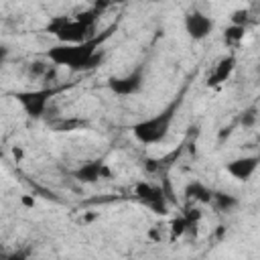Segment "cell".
<instances>
[{
    "label": "cell",
    "instance_id": "7c38bea8",
    "mask_svg": "<svg viewBox=\"0 0 260 260\" xmlns=\"http://www.w3.org/2000/svg\"><path fill=\"white\" fill-rule=\"evenodd\" d=\"M185 195L193 201H199V203H209V199H211V191L199 181H191L185 187Z\"/></svg>",
    "mask_w": 260,
    "mask_h": 260
},
{
    "label": "cell",
    "instance_id": "5b68a950",
    "mask_svg": "<svg viewBox=\"0 0 260 260\" xmlns=\"http://www.w3.org/2000/svg\"><path fill=\"white\" fill-rule=\"evenodd\" d=\"M61 43H81L87 39V30L89 26L79 22V20H69V18H59L55 20V24H51L49 28Z\"/></svg>",
    "mask_w": 260,
    "mask_h": 260
},
{
    "label": "cell",
    "instance_id": "e0dca14e",
    "mask_svg": "<svg viewBox=\"0 0 260 260\" xmlns=\"http://www.w3.org/2000/svg\"><path fill=\"white\" fill-rule=\"evenodd\" d=\"M240 122L246 126V128H250V126H254L256 124V110L254 108H250V110H246L244 114H242V118H240Z\"/></svg>",
    "mask_w": 260,
    "mask_h": 260
},
{
    "label": "cell",
    "instance_id": "2e32d148",
    "mask_svg": "<svg viewBox=\"0 0 260 260\" xmlns=\"http://www.w3.org/2000/svg\"><path fill=\"white\" fill-rule=\"evenodd\" d=\"M47 71H49V63H43V61H35V63H30V67H28V73H30L32 77H45Z\"/></svg>",
    "mask_w": 260,
    "mask_h": 260
},
{
    "label": "cell",
    "instance_id": "8fae6325",
    "mask_svg": "<svg viewBox=\"0 0 260 260\" xmlns=\"http://www.w3.org/2000/svg\"><path fill=\"white\" fill-rule=\"evenodd\" d=\"M209 203L215 205V209L219 211H234L238 205H240V199L236 195H230V193H223V191H211V199Z\"/></svg>",
    "mask_w": 260,
    "mask_h": 260
},
{
    "label": "cell",
    "instance_id": "5bb4252c",
    "mask_svg": "<svg viewBox=\"0 0 260 260\" xmlns=\"http://www.w3.org/2000/svg\"><path fill=\"white\" fill-rule=\"evenodd\" d=\"M187 228H191V223L187 221V217H177V219H173V223H171V232H173V238H177V236H183V234L187 232Z\"/></svg>",
    "mask_w": 260,
    "mask_h": 260
},
{
    "label": "cell",
    "instance_id": "7a4b0ae2",
    "mask_svg": "<svg viewBox=\"0 0 260 260\" xmlns=\"http://www.w3.org/2000/svg\"><path fill=\"white\" fill-rule=\"evenodd\" d=\"M181 106V98H175L165 110H160L158 114L150 116V118H144L140 122H136L132 126V136L140 142V144H156V142H162L165 136L169 134L171 130V124L175 120V114Z\"/></svg>",
    "mask_w": 260,
    "mask_h": 260
},
{
    "label": "cell",
    "instance_id": "d6986e66",
    "mask_svg": "<svg viewBox=\"0 0 260 260\" xmlns=\"http://www.w3.org/2000/svg\"><path fill=\"white\" fill-rule=\"evenodd\" d=\"M10 154H12V158H14V162H22V158H24V148L22 146H12V150H10Z\"/></svg>",
    "mask_w": 260,
    "mask_h": 260
},
{
    "label": "cell",
    "instance_id": "ffe728a7",
    "mask_svg": "<svg viewBox=\"0 0 260 260\" xmlns=\"http://www.w3.org/2000/svg\"><path fill=\"white\" fill-rule=\"evenodd\" d=\"M20 203H22L24 207H30V209H32V207H35V197H30V195H22V197H20Z\"/></svg>",
    "mask_w": 260,
    "mask_h": 260
},
{
    "label": "cell",
    "instance_id": "7402d4cb",
    "mask_svg": "<svg viewBox=\"0 0 260 260\" xmlns=\"http://www.w3.org/2000/svg\"><path fill=\"white\" fill-rule=\"evenodd\" d=\"M203 2H207V0H203Z\"/></svg>",
    "mask_w": 260,
    "mask_h": 260
},
{
    "label": "cell",
    "instance_id": "4fadbf2b",
    "mask_svg": "<svg viewBox=\"0 0 260 260\" xmlns=\"http://www.w3.org/2000/svg\"><path fill=\"white\" fill-rule=\"evenodd\" d=\"M246 35V26H240V24H230L225 30H223V41L228 45H238Z\"/></svg>",
    "mask_w": 260,
    "mask_h": 260
},
{
    "label": "cell",
    "instance_id": "30bf717a",
    "mask_svg": "<svg viewBox=\"0 0 260 260\" xmlns=\"http://www.w3.org/2000/svg\"><path fill=\"white\" fill-rule=\"evenodd\" d=\"M234 67H236V57L234 55H230V57H223L217 65H215V69H213V75H209V79H207V85L211 87V85H217V83H221V81H225L228 77H230V73L234 71Z\"/></svg>",
    "mask_w": 260,
    "mask_h": 260
},
{
    "label": "cell",
    "instance_id": "52a82bcc",
    "mask_svg": "<svg viewBox=\"0 0 260 260\" xmlns=\"http://www.w3.org/2000/svg\"><path fill=\"white\" fill-rule=\"evenodd\" d=\"M213 18H209L207 14L199 12V10H193L189 14H185V30L187 35L193 39V41H203L211 35L213 30Z\"/></svg>",
    "mask_w": 260,
    "mask_h": 260
},
{
    "label": "cell",
    "instance_id": "9a60e30c",
    "mask_svg": "<svg viewBox=\"0 0 260 260\" xmlns=\"http://www.w3.org/2000/svg\"><path fill=\"white\" fill-rule=\"evenodd\" d=\"M232 24H240V26H246L250 22V12L246 8H240V10H234L232 16H230Z\"/></svg>",
    "mask_w": 260,
    "mask_h": 260
},
{
    "label": "cell",
    "instance_id": "9c48e42d",
    "mask_svg": "<svg viewBox=\"0 0 260 260\" xmlns=\"http://www.w3.org/2000/svg\"><path fill=\"white\" fill-rule=\"evenodd\" d=\"M102 167H104V160L100 158L87 160L73 171V179H77L79 183H95L102 179Z\"/></svg>",
    "mask_w": 260,
    "mask_h": 260
},
{
    "label": "cell",
    "instance_id": "ba28073f",
    "mask_svg": "<svg viewBox=\"0 0 260 260\" xmlns=\"http://www.w3.org/2000/svg\"><path fill=\"white\" fill-rule=\"evenodd\" d=\"M258 162H260L258 154L240 156V158H234V160L225 162V173H228V175H232V177H234V179H238V181H248V179L256 173Z\"/></svg>",
    "mask_w": 260,
    "mask_h": 260
},
{
    "label": "cell",
    "instance_id": "ac0fdd59",
    "mask_svg": "<svg viewBox=\"0 0 260 260\" xmlns=\"http://www.w3.org/2000/svg\"><path fill=\"white\" fill-rule=\"evenodd\" d=\"M79 124H81L79 120H63V122L55 124V130H57V132H69V130H73V128L79 126Z\"/></svg>",
    "mask_w": 260,
    "mask_h": 260
},
{
    "label": "cell",
    "instance_id": "277c9868",
    "mask_svg": "<svg viewBox=\"0 0 260 260\" xmlns=\"http://www.w3.org/2000/svg\"><path fill=\"white\" fill-rule=\"evenodd\" d=\"M51 95H53V89L43 87V89H35V91H18L14 98L22 106V110L26 112V116L37 120V118H41L47 112V106H49Z\"/></svg>",
    "mask_w": 260,
    "mask_h": 260
},
{
    "label": "cell",
    "instance_id": "6da1fadb",
    "mask_svg": "<svg viewBox=\"0 0 260 260\" xmlns=\"http://www.w3.org/2000/svg\"><path fill=\"white\" fill-rule=\"evenodd\" d=\"M108 32L102 35V37L85 39L81 43H59V45H55V47H51L47 51V61L53 63L55 67L57 65H65L71 71L93 69L104 59V51H98V47L108 37Z\"/></svg>",
    "mask_w": 260,
    "mask_h": 260
},
{
    "label": "cell",
    "instance_id": "3957f363",
    "mask_svg": "<svg viewBox=\"0 0 260 260\" xmlns=\"http://www.w3.org/2000/svg\"><path fill=\"white\" fill-rule=\"evenodd\" d=\"M142 87H144V65L134 67L126 75L108 79V89L116 95H134L142 91Z\"/></svg>",
    "mask_w": 260,
    "mask_h": 260
},
{
    "label": "cell",
    "instance_id": "44dd1931",
    "mask_svg": "<svg viewBox=\"0 0 260 260\" xmlns=\"http://www.w3.org/2000/svg\"><path fill=\"white\" fill-rule=\"evenodd\" d=\"M8 59V49L4 47V45H0V67L4 65V61Z\"/></svg>",
    "mask_w": 260,
    "mask_h": 260
},
{
    "label": "cell",
    "instance_id": "8992f818",
    "mask_svg": "<svg viewBox=\"0 0 260 260\" xmlns=\"http://www.w3.org/2000/svg\"><path fill=\"white\" fill-rule=\"evenodd\" d=\"M134 193H136V197H138L146 207H150L154 213L165 215V213L169 211V209H167V199H165V193H162L160 187H154V185H150V183H146V181H140V183H136Z\"/></svg>",
    "mask_w": 260,
    "mask_h": 260
}]
</instances>
